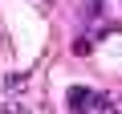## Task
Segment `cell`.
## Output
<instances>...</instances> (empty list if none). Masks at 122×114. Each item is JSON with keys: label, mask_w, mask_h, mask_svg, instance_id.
<instances>
[{"label": "cell", "mask_w": 122, "mask_h": 114, "mask_svg": "<svg viewBox=\"0 0 122 114\" xmlns=\"http://www.w3.org/2000/svg\"><path fill=\"white\" fill-rule=\"evenodd\" d=\"M0 114H29V106H25V102H8Z\"/></svg>", "instance_id": "277c9868"}, {"label": "cell", "mask_w": 122, "mask_h": 114, "mask_svg": "<svg viewBox=\"0 0 122 114\" xmlns=\"http://www.w3.org/2000/svg\"><path fill=\"white\" fill-rule=\"evenodd\" d=\"M4 86H8V90H25V86H29V73H8Z\"/></svg>", "instance_id": "7a4b0ae2"}, {"label": "cell", "mask_w": 122, "mask_h": 114, "mask_svg": "<svg viewBox=\"0 0 122 114\" xmlns=\"http://www.w3.org/2000/svg\"><path fill=\"white\" fill-rule=\"evenodd\" d=\"M65 102H69V110H77V114H81V110H86V106H94V94H90V90H86V86H73V90H69V98H65Z\"/></svg>", "instance_id": "6da1fadb"}, {"label": "cell", "mask_w": 122, "mask_h": 114, "mask_svg": "<svg viewBox=\"0 0 122 114\" xmlns=\"http://www.w3.org/2000/svg\"><path fill=\"white\" fill-rule=\"evenodd\" d=\"M90 49H94L90 37H77V41H73V53H77V57H90Z\"/></svg>", "instance_id": "3957f363"}, {"label": "cell", "mask_w": 122, "mask_h": 114, "mask_svg": "<svg viewBox=\"0 0 122 114\" xmlns=\"http://www.w3.org/2000/svg\"><path fill=\"white\" fill-rule=\"evenodd\" d=\"M86 8H90V16H94V8H98V0H86Z\"/></svg>", "instance_id": "5b68a950"}, {"label": "cell", "mask_w": 122, "mask_h": 114, "mask_svg": "<svg viewBox=\"0 0 122 114\" xmlns=\"http://www.w3.org/2000/svg\"><path fill=\"white\" fill-rule=\"evenodd\" d=\"M114 114H122V102H118V106H114Z\"/></svg>", "instance_id": "8992f818"}]
</instances>
